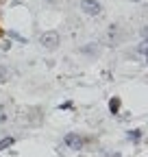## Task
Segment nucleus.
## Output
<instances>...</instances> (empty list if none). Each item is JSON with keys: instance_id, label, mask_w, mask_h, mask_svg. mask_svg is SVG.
Listing matches in <instances>:
<instances>
[{"instance_id": "obj_3", "label": "nucleus", "mask_w": 148, "mask_h": 157, "mask_svg": "<svg viewBox=\"0 0 148 157\" xmlns=\"http://www.w3.org/2000/svg\"><path fill=\"white\" fill-rule=\"evenodd\" d=\"M79 9H81V13H85L89 17H98L102 13V5L98 2V0H81Z\"/></svg>"}, {"instance_id": "obj_2", "label": "nucleus", "mask_w": 148, "mask_h": 157, "mask_svg": "<svg viewBox=\"0 0 148 157\" xmlns=\"http://www.w3.org/2000/svg\"><path fill=\"white\" fill-rule=\"evenodd\" d=\"M85 137L81 133H65L63 135V144L70 148V151H83L85 148Z\"/></svg>"}, {"instance_id": "obj_1", "label": "nucleus", "mask_w": 148, "mask_h": 157, "mask_svg": "<svg viewBox=\"0 0 148 157\" xmlns=\"http://www.w3.org/2000/svg\"><path fill=\"white\" fill-rule=\"evenodd\" d=\"M61 44V35L57 31H44L39 35V46L46 48V50H54V48H59Z\"/></svg>"}, {"instance_id": "obj_14", "label": "nucleus", "mask_w": 148, "mask_h": 157, "mask_svg": "<svg viewBox=\"0 0 148 157\" xmlns=\"http://www.w3.org/2000/svg\"><path fill=\"white\" fill-rule=\"evenodd\" d=\"M131 2H142V0H131Z\"/></svg>"}, {"instance_id": "obj_6", "label": "nucleus", "mask_w": 148, "mask_h": 157, "mask_svg": "<svg viewBox=\"0 0 148 157\" xmlns=\"http://www.w3.org/2000/svg\"><path fill=\"white\" fill-rule=\"evenodd\" d=\"M126 137H128L131 142H139L142 137H144V131H142V129H128V131H126Z\"/></svg>"}, {"instance_id": "obj_7", "label": "nucleus", "mask_w": 148, "mask_h": 157, "mask_svg": "<svg viewBox=\"0 0 148 157\" xmlns=\"http://www.w3.org/2000/svg\"><path fill=\"white\" fill-rule=\"evenodd\" d=\"M109 111L113 113V116H118V113H120V98H118V96H113V98L109 101Z\"/></svg>"}, {"instance_id": "obj_9", "label": "nucleus", "mask_w": 148, "mask_h": 157, "mask_svg": "<svg viewBox=\"0 0 148 157\" xmlns=\"http://www.w3.org/2000/svg\"><path fill=\"white\" fill-rule=\"evenodd\" d=\"M146 50H148V42H146V39H142V42L137 44V48H135V52L142 57V61L146 59Z\"/></svg>"}, {"instance_id": "obj_10", "label": "nucleus", "mask_w": 148, "mask_h": 157, "mask_svg": "<svg viewBox=\"0 0 148 157\" xmlns=\"http://www.w3.org/2000/svg\"><path fill=\"white\" fill-rule=\"evenodd\" d=\"M9 78H11V70H9L7 66L0 63V83H7Z\"/></svg>"}, {"instance_id": "obj_11", "label": "nucleus", "mask_w": 148, "mask_h": 157, "mask_svg": "<svg viewBox=\"0 0 148 157\" xmlns=\"http://www.w3.org/2000/svg\"><path fill=\"white\" fill-rule=\"evenodd\" d=\"M9 37H11V39H17V42H22V44H26V39H24L20 33H15V31H9Z\"/></svg>"}, {"instance_id": "obj_5", "label": "nucleus", "mask_w": 148, "mask_h": 157, "mask_svg": "<svg viewBox=\"0 0 148 157\" xmlns=\"http://www.w3.org/2000/svg\"><path fill=\"white\" fill-rule=\"evenodd\" d=\"M81 55H87V57H98V55H100V46H98L96 42H89V44H85V46L81 48Z\"/></svg>"}, {"instance_id": "obj_4", "label": "nucleus", "mask_w": 148, "mask_h": 157, "mask_svg": "<svg viewBox=\"0 0 148 157\" xmlns=\"http://www.w3.org/2000/svg\"><path fill=\"white\" fill-rule=\"evenodd\" d=\"M107 39H109V44H118L120 39H122L118 24H109V29H107Z\"/></svg>"}, {"instance_id": "obj_12", "label": "nucleus", "mask_w": 148, "mask_h": 157, "mask_svg": "<svg viewBox=\"0 0 148 157\" xmlns=\"http://www.w3.org/2000/svg\"><path fill=\"white\" fill-rule=\"evenodd\" d=\"M59 109H61V111H70V109H74V105H72L70 101H65V103H61V105H59Z\"/></svg>"}, {"instance_id": "obj_8", "label": "nucleus", "mask_w": 148, "mask_h": 157, "mask_svg": "<svg viewBox=\"0 0 148 157\" xmlns=\"http://www.w3.org/2000/svg\"><path fill=\"white\" fill-rule=\"evenodd\" d=\"M13 144H15V137H13V135H7V137L0 140V151H7V148H11Z\"/></svg>"}, {"instance_id": "obj_13", "label": "nucleus", "mask_w": 148, "mask_h": 157, "mask_svg": "<svg viewBox=\"0 0 148 157\" xmlns=\"http://www.w3.org/2000/svg\"><path fill=\"white\" fill-rule=\"evenodd\" d=\"M120 118H122V120H128V118H131V113H128V111H122V116H120Z\"/></svg>"}]
</instances>
